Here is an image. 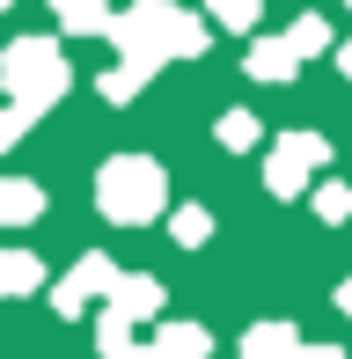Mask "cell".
I'll return each instance as SVG.
<instances>
[{"label":"cell","instance_id":"1","mask_svg":"<svg viewBox=\"0 0 352 359\" xmlns=\"http://www.w3.org/2000/svg\"><path fill=\"white\" fill-rule=\"evenodd\" d=\"M103 205L110 213H154V169L147 161H125L103 176Z\"/></svg>","mask_w":352,"mask_h":359}]
</instances>
